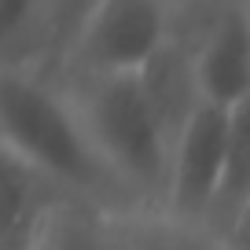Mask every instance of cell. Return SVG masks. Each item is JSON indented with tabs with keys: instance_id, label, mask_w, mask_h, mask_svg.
Listing matches in <instances>:
<instances>
[{
	"instance_id": "obj_1",
	"label": "cell",
	"mask_w": 250,
	"mask_h": 250,
	"mask_svg": "<svg viewBox=\"0 0 250 250\" xmlns=\"http://www.w3.org/2000/svg\"><path fill=\"white\" fill-rule=\"evenodd\" d=\"M0 144L66 199L133 213L125 188L100 158L70 88L30 62H0Z\"/></svg>"
},
{
	"instance_id": "obj_2",
	"label": "cell",
	"mask_w": 250,
	"mask_h": 250,
	"mask_svg": "<svg viewBox=\"0 0 250 250\" xmlns=\"http://www.w3.org/2000/svg\"><path fill=\"white\" fill-rule=\"evenodd\" d=\"M78 114L100 158L136 210H158L169 136L180 110L151 70L136 74H78L70 88Z\"/></svg>"
},
{
	"instance_id": "obj_3",
	"label": "cell",
	"mask_w": 250,
	"mask_h": 250,
	"mask_svg": "<svg viewBox=\"0 0 250 250\" xmlns=\"http://www.w3.org/2000/svg\"><path fill=\"white\" fill-rule=\"evenodd\" d=\"M247 118H250V103L217 107L206 100H188L169 136L158 213L191 221V225H206L221 177H225L232 140Z\"/></svg>"
},
{
	"instance_id": "obj_4",
	"label": "cell",
	"mask_w": 250,
	"mask_h": 250,
	"mask_svg": "<svg viewBox=\"0 0 250 250\" xmlns=\"http://www.w3.org/2000/svg\"><path fill=\"white\" fill-rule=\"evenodd\" d=\"M173 15L166 0H96L62 48L59 62L78 74H136L173 48Z\"/></svg>"
},
{
	"instance_id": "obj_5",
	"label": "cell",
	"mask_w": 250,
	"mask_h": 250,
	"mask_svg": "<svg viewBox=\"0 0 250 250\" xmlns=\"http://www.w3.org/2000/svg\"><path fill=\"white\" fill-rule=\"evenodd\" d=\"M184 74L191 100H206L217 107L250 103V19L243 0L221 4L195 52L188 55Z\"/></svg>"
},
{
	"instance_id": "obj_6",
	"label": "cell",
	"mask_w": 250,
	"mask_h": 250,
	"mask_svg": "<svg viewBox=\"0 0 250 250\" xmlns=\"http://www.w3.org/2000/svg\"><path fill=\"white\" fill-rule=\"evenodd\" d=\"M125 213L78 199H55L44 210L30 250H125Z\"/></svg>"
},
{
	"instance_id": "obj_7",
	"label": "cell",
	"mask_w": 250,
	"mask_h": 250,
	"mask_svg": "<svg viewBox=\"0 0 250 250\" xmlns=\"http://www.w3.org/2000/svg\"><path fill=\"white\" fill-rule=\"evenodd\" d=\"M62 199L41 173H33L19 155L0 144V247L30 250L44 210Z\"/></svg>"
},
{
	"instance_id": "obj_8",
	"label": "cell",
	"mask_w": 250,
	"mask_h": 250,
	"mask_svg": "<svg viewBox=\"0 0 250 250\" xmlns=\"http://www.w3.org/2000/svg\"><path fill=\"white\" fill-rule=\"evenodd\" d=\"M125 250H235L206 225L166 217L158 210H136L122 217Z\"/></svg>"
},
{
	"instance_id": "obj_9",
	"label": "cell",
	"mask_w": 250,
	"mask_h": 250,
	"mask_svg": "<svg viewBox=\"0 0 250 250\" xmlns=\"http://www.w3.org/2000/svg\"><path fill=\"white\" fill-rule=\"evenodd\" d=\"M48 0H0V62H22V48L44 44Z\"/></svg>"
},
{
	"instance_id": "obj_10",
	"label": "cell",
	"mask_w": 250,
	"mask_h": 250,
	"mask_svg": "<svg viewBox=\"0 0 250 250\" xmlns=\"http://www.w3.org/2000/svg\"><path fill=\"white\" fill-rule=\"evenodd\" d=\"M92 4H96V0H48L44 44H41V52L52 55V59L59 62V55H62V48H66V41H70V33L78 30V22L88 15Z\"/></svg>"
},
{
	"instance_id": "obj_11",
	"label": "cell",
	"mask_w": 250,
	"mask_h": 250,
	"mask_svg": "<svg viewBox=\"0 0 250 250\" xmlns=\"http://www.w3.org/2000/svg\"><path fill=\"white\" fill-rule=\"evenodd\" d=\"M169 8H203V4H210V0H166Z\"/></svg>"
},
{
	"instance_id": "obj_12",
	"label": "cell",
	"mask_w": 250,
	"mask_h": 250,
	"mask_svg": "<svg viewBox=\"0 0 250 250\" xmlns=\"http://www.w3.org/2000/svg\"><path fill=\"white\" fill-rule=\"evenodd\" d=\"M0 250H26V247H0Z\"/></svg>"
}]
</instances>
